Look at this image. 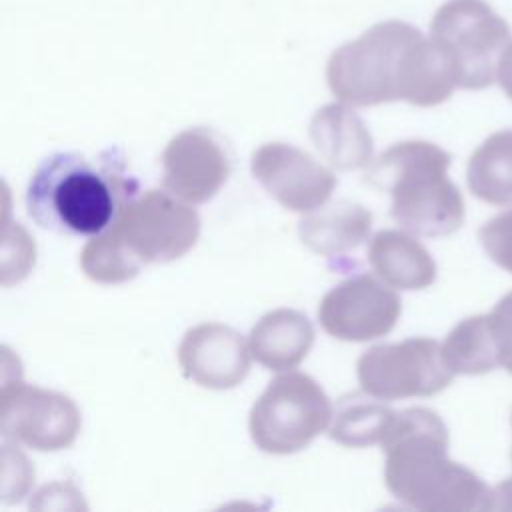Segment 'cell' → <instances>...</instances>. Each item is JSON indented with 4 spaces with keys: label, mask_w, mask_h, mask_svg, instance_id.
<instances>
[{
    "label": "cell",
    "mask_w": 512,
    "mask_h": 512,
    "mask_svg": "<svg viewBox=\"0 0 512 512\" xmlns=\"http://www.w3.org/2000/svg\"><path fill=\"white\" fill-rule=\"evenodd\" d=\"M330 92L350 106L404 100L430 108L458 88L438 44L404 20H382L338 46L326 62Z\"/></svg>",
    "instance_id": "cell-1"
},
{
    "label": "cell",
    "mask_w": 512,
    "mask_h": 512,
    "mask_svg": "<svg viewBox=\"0 0 512 512\" xmlns=\"http://www.w3.org/2000/svg\"><path fill=\"white\" fill-rule=\"evenodd\" d=\"M448 446V428L434 410L394 412L380 442L388 492L422 512L490 510L492 490L476 472L450 460Z\"/></svg>",
    "instance_id": "cell-2"
},
{
    "label": "cell",
    "mask_w": 512,
    "mask_h": 512,
    "mask_svg": "<svg viewBox=\"0 0 512 512\" xmlns=\"http://www.w3.org/2000/svg\"><path fill=\"white\" fill-rule=\"evenodd\" d=\"M136 194V180L116 150L98 156L54 152L34 170L26 188V208L44 230L96 236Z\"/></svg>",
    "instance_id": "cell-3"
},
{
    "label": "cell",
    "mask_w": 512,
    "mask_h": 512,
    "mask_svg": "<svg viewBox=\"0 0 512 512\" xmlns=\"http://www.w3.org/2000/svg\"><path fill=\"white\" fill-rule=\"evenodd\" d=\"M452 156L426 140L392 144L366 170V182L390 194V216L414 236L454 234L464 222V198L448 178Z\"/></svg>",
    "instance_id": "cell-4"
},
{
    "label": "cell",
    "mask_w": 512,
    "mask_h": 512,
    "mask_svg": "<svg viewBox=\"0 0 512 512\" xmlns=\"http://www.w3.org/2000/svg\"><path fill=\"white\" fill-rule=\"evenodd\" d=\"M430 38L446 54L458 88L484 90L496 82L512 28L486 0H446L430 20Z\"/></svg>",
    "instance_id": "cell-5"
},
{
    "label": "cell",
    "mask_w": 512,
    "mask_h": 512,
    "mask_svg": "<svg viewBox=\"0 0 512 512\" xmlns=\"http://www.w3.org/2000/svg\"><path fill=\"white\" fill-rule=\"evenodd\" d=\"M334 406L324 388L308 374L276 376L250 408V438L266 454L304 450L332 422Z\"/></svg>",
    "instance_id": "cell-6"
},
{
    "label": "cell",
    "mask_w": 512,
    "mask_h": 512,
    "mask_svg": "<svg viewBox=\"0 0 512 512\" xmlns=\"http://www.w3.org/2000/svg\"><path fill=\"white\" fill-rule=\"evenodd\" d=\"M192 206L166 188L146 190L132 196L108 228L142 268L168 264L198 242L200 216Z\"/></svg>",
    "instance_id": "cell-7"
},
{
    "label": "cell",
    "mask_w": 512,
    "mask_h": 512,
    "mask_svg": "<svg viewBox=\"0 0 512 512\" xmlns=\"http://www.w3.org/2000/svg\"><path fill=\"white\" fill-rule=\"evenodd\" d=\"M360 390L380 400L434 396L450 386L454 372L442 358V344L414 336L368 348L356 362Z\"/></svg>",
    "instance_id": "cell-8"
},
{
    "label": "cell",
    "mask_w": 512,
    "mask_h": 512,
    "mask_svg": "<svg viewBox=\"0 0 512 512\" xmlns=\"http://www.w3.org/2000/svg\"><path fill=\"white\" fill-rule=\"evenodd\" d=\"M0 400V430L6 440L56 452L72 446L80 432V410L66 394L18 380L2 384Z\"/></svg>",
    "instance_id": "cell-9"
},
{
    "label": "cell",
    "mask_w": 512,
    "mask_h": 512,
    "mask_svg": "<svg viewBox=\"0 0 512 512\" xmlns=\"http://www.w3.org/2000/svg\"><path fill=\"white\" fill-rule=\"evenodd\" d=\"M400 312L402 300L392 286L370 274H356L324 294L318 320L336 340L368 342L386 336Z\"/></svg>",
    "instance_id": "cell-10"
},
{
    "label": "cell",
    "mask_w": 512,
    "mask_h": 512,
    "mask_svg": "<svg viewBox=\"0 0 512 512\" xmlns=\"http://www.w3.org/2000/svg\"><path fill=\"white\" fill-rule=\"evenodd\" d=\"M232 172V156L212 128L194 126L178 132L162 154L164 188L188 204L212 200Z\"/></svg>",
    "instance_id": "cell-11"
},
{
    "label": "cell",
    "mask_w": 512,
    "mask_h": 512,
    "mask_svg": "<svg viewBox=\"0 0 512 512\" xmlns=\"http://www.w3.org/2000/svg\"><path fill=\"white\" fill-rule=\"evenodd\" d=\"M250 172L282 208L292 212L320 208L338 184L330 168L286 142H268L254 150Z\"/></svg>",
    "instance_id": "cell-12"
},
{
    "label": "cell",
    "mask_w": 512,
    "mask_h": 512,
    "mask_svg": "<svg viewBox=\"0 0 512 512\" xmlns=\"http://www.w3.org/2000/svg\"><path fill=\"white\" fill-rule=\"evenodd\" d=\"M250 360L248 340L220 322H204L186 330L178 346L182 374L210 390L238 386L250 372Z\"/></svg>",
    "instance_id": "cell-13"
},
{
    "label": "cell",
    "mask_w": 512,
    "mask_h": 512,
    "mask_svg": "<svg viewBox=\"0 0 512 512\" xmlns=\"http://www.w3.org/2000/svg\"><path fill=\"white\" fill-rule=\"evenodd\" d=\"M310 140L318 154L336 170H358L372 162V134L346 102H330L314 112Z\"/></svg>",
    "instance_id": "cell-14"
},
{
    "label": "cell",
    "mask_w": 512,
    "mask_h": 512,
    "mask_svg": "<svg viewBox=\"0 0 512 512\" xmlns=\"http://www.w3.org/2000/svg\"><path fill=\"white\" fill-rule=\"evenodd\" d=\"M372 214L356 202L340 200L304 212L298 222L302 244L318 256L342 258L368 240Z\"/></svg>",
    "instance_id": "cell-15"
},
{
    "label": "cell",
    "mask_w": 512,
    "mask_h": 512,
    "mask_svg": "<svg viewBox=\"0 0 512 512\" xmlns=\"http://www.w3.org/2000/svg\"><path fill=\"white\" fill-rule=\"evenodd\" d=\"M252 358L268 370L296 368L314 344V326L306 314L292 308H276L264 314L248 336Z\"/></svg>",
    "instance_id": "cell-16"
},
{
    "label": "cell",
    "mask_w": 512,
    "mask_h": 512,
    "mask_svg": "<svg viewBox=\"0 0 512 512\" xmlns=\"http://www.w3.org/2000/svg\"><path fill=\"white\" fill-rule=\"evenodd\" d=\"M374 274L398 290H422L434 284L438 268L432 254L406 230H380L368 246Z\"/></svg>",
    "instance_id": "cell-17"
},
{
    "label": "cell",
    "mask_w": 512,
    "mask_h": 512,
    "mask_svg": "<svg viewBox=\"0 0 512 512\" xmlns=\"http://www.w3.org/2000/svg\"><path fill=\"white\" fill-rule=\"evenodd\" d=\"M466 182L478 200L492 206H512V128L490 134L472 152Z\"/></svg>",
    "instance_id": "cell-18"
},
{
    "label": "cell",
    "mask_w": 512,
    "mask_h": 512,
    "mask_svg": "<svg viewBox=\"0 0 512 512\" xmlns=\"http://www.w3.org/2000/svg\"><path fill=\"white\" fill-rule=\"evenodd\" d=\"M384 402L364 390L342 396L334 408L328 436L348 448L380 444L396 412Z\"/></svg>",
    "instance_id": "cell-19"
},
{
    "label": "cell",
    "mask_w": 512,
    "mask_h": 512,
    "mask_svg": "<svg viewBox=\"0 0 512 512\" xmlns=\"http://www.w3.org/2000/svg\"><path fill=\"white\" fill-rule=\"evenodd\" d=\"M442 358L454 376H478L500 366L488 314L460 320L442 342Z\"/></svg>",
    "instance_id": "cell-20"
},
{
    "label": "cell",
    "mask_w": 512,
    "mask_h": 512,
    "mask_svg": "<svg viewBox=\"0 0 512 512\" xmlns=\"http://www.w3.org/2000/svg\"><path fill=\"white\" fill-rule=\"evenodd\" d=\"M80 268L98 284H122L138 276L142 270L110 228L90 236L80 252Z\"/></svg>",
    "instance_id": "cell-21"
},
{
    "label": "cell",
    "mask_w": 512,
    "mask_h": 512,
    "mask_svg": "<svg viewBox=\"0 0 512 512\" xmlns=\"http://www.w3.org/2000/svg\"><path fill=\"white\" fill-rule=\"evenodd\" d=\"M486 256L512 274V208L496 214L478 230Z\"/></svg>",
    "instance_id": "cell-22"
},
{
    "label": "cell",
    "mask_w": 512,
    "mask_h": 512,
    "mask_svg": "<svg viewBox=\"0 0 512 512\" xmlns=\"http://www.w3.org/2000/svg\"><path fill=\"white\" fill-rule=\"evenodd\" d=\"M498 364L512 374V292L504 294L488 314Z\"/></svg>",
    "instance_id": "cell-23"
},
{
    "label": "cell",
    "mask_w": 512,
    "mask_h": 512,
    "mask_svg": "<svg viewBox=\"0 0 512 512\" xmlns=\"http://www.w3.org/2000/svg\"><path fill=\"white\" fill-rule=\"evenodd\" d=\"M496 82L502 92L512 100V40L502 50L498 66H496Z\"/></svg>",
    "instance_id": "cell-24"
},
{
    "label": "cell",
    "mask_w": 512,
    "mask_h": 512,
    "mask_svg": "<svg viewBox=\"0 0 512 512\" xmlns=\"http://www.w3.org/2000/svg\"><path fill=\"white\" fill-rule=\"evenodd\" d=\"M490 510H512V478L500 482L492 490Z\"/></svg>",
    "instance_id": "cell-25"
}]
</instances>
